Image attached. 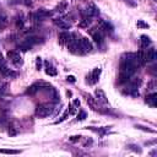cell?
<instances>
[{
	"instance_id": "obj_1",
	"label": "cell",
	"mask_w": 157,
	"mask_h": 157,
	"mask_svg": "<svg viewBox=\"0 0 157 157\" xmlns=\"http://www.w3.org/2000/svg\"><path fill=\"white\" fill-rule=\"evenodd\" d=\"M52 16V11L49 10H46V9H39L37 10L36 13H31L28 15V19L31 22H35V24H38L41 21H44L46 19Z\"/></svg>"
},
{
	"instance_id": "obj_2",
	"label": "cell",
	"mask_w": 157,
	"mask_h": 157,
	"mask_svg": "<svg viewBox=\"0 0 157 157\" xmlns=\"http://www.w3.org/2000/svg\"><path fill=\"white\" fill-rule=\"evenodd\" d=\"M54 112V104L53 103H42L36 107V115L38 118H46Z\"/></svg>"
},
{
	"instance_id": "obj_3",
	"label": "cell",
	"mask_w": 157,
	"mask_h": 157,
	"mask_svg": "<svg viewBox=\"0 0 157 157\" xmlns=\"http://www.w3.org/2000/svg\"><path fill=\"white\" fill-rule=\"evenodd\" d=\"M68 49L70 53L72 54H82V49L80 47V41L77 39V36L75 33H71V37H70V41L68 43Z\"/></svg>"
},
{
	"instance_id": "obj_4",
	"label": "cell",
	"mask_w": 157,
	"mask_h": 157,
	"mask_svg": "<svg viewBox=\"0 0 157 157\" xmlns=\"http://www.w3.org/2000/svg\"><path fill=\"white\" fill-rule=\"evenodd\" d=\"M8 59H9L14 65H16V66L22 65V58H21L20 53L16 52V50H9V52H8Z\"/></svg>"
},
{
	"instance_id": "obj_5",
	"label": "cell",
	"mask_w": 157,
	"mask_h": 157,
	"mask_svg": "<svg viewBox=\"0 0 157 157\" xmlns=\"http://www.w3.org/2000/svg\"><path fill=\"white\" fill-rule=\"evenodd\" d=\"M101 72H102V70H101L100 68L93 69L92 72H91L90 75H87V82H90L91 85L97 84L98 80H100V75H101Z\"/></svg>"
},
{
	"instance_id": "obj_6",
	"label": "cell",
	"mask_w": 157,
	"mask_h": 157,
	"mask_svg": "<svg viewBox=\"0 0 157 157\" xmlns=\"http://www.w3.org/2000/svg\"><path fill=\"white\" fill-rule=\"evenodd\" d=\"M91 36H92L95 43H97L98 46H102L103 44V32L100 28H93L91 31Z\"/></svg>"
},
{
	"instance_id": "obj_7",
	"label": "cell",
	"mask_w": 157,
	"mask_h": 157,
	"mask_svg": "<svg viewBox=\"0 0 157 157\" xmlns=\"http://www.w3.org/2000/svg\"><path fill=\"white\" fill-rule=\"evenodd\" d=\"M84 15H85L86 17H93V16L100 15V10H98V8H97L95 4H90V5L85 9Z\"/></svg>"
},
{
	"instance_id": "obj_8",
	"label": "cell",
	"mask_w": 157,
	"mask_h": 157,
	"mask_svg": "<svg viewBox=\"0 0 157 157\" xmlns=\"http://www.w3.org/2000/svg\"><path fill=\"white\" fill-rule=\"evenodd\" d=\"M53 22H54V25H55V26H58V27H59V28H61V30H68V28H70V27H71V24L69 22V20H68L66 17L54 19V20H53Z\"/></svg>"
},
{
	"instance_id": "obj_9",
	"label": "cell",
	"mask_w": 157,
	"mask_h": 157,
	"mask_svg": "<svg viewBox=\"0 0 157 157\" xmlns=\"http://www.w3.org/2000/svg\"><path fill=\"white\" fill-rule=\"evenodd\" d=\"M95 100H96L98 103H102V104H109L106 93H104L101 89H97V90L95 91Z\"/></svg>"
},
{
	"instance_id": "obj_10",
	"label": "cell",
	"mask_w": 157,
	"mask_h": 157,
	"mask_svg": "<svg viewBox=\"0 0 157 157\" xmlns=\"http://www.w3.org/2000/svg\"><path fill=\"white\" fill-rule=\"evenodd\" d=\"M80 47H81V49H82L84 53H90V52H92V49H93L92 43H91V42L89 41V38H86V37H82V38L80 39Z\"/></svg>"
},
{
	"instance_id": "obj_11",
	"label": "cell",
	"mask_w": 157,
	"mask_h": 157,
	"mask_svg": "<svg viewBox=\"0 0 157 157\" xmlns=\"http://www.w3.org/2000/svg\"><path fill=\"white\" fill-rule=\"evenodd\" d=\"M100 30L103 32V33H112L113 32V26L109 24V22H107V21H104V20H101L100 21Z\"/></svg>"
},
{
	"instance_id": "obj_12",
	"label": "cell",
	"mask_w": 157,
	"mask_h": 157,
	"mask_svg": "<svg viewBox=\"0 0 157 157\" xmlns=\"http://www.w3.org/2000/svg\"><path fill=\"white\" fill-rule=\"evenodd\" d=\"M44 71H46V74L47 75H49V76H55L57 74H58V71H57V69L54 68V65L52 64V63H49L48 60L47 61H44Z\"/></svg>"
},
{
	"instance_id": "obj_13",
	"label": "cell",
	"mask_w": 157,
	"mask_h": 157,
	"mask_svg": "<svg viewBox=\"0 0 157 157\" xmlns=\"http://www.w3.org/2000/svg\"><path fill=\"white\" fill-rule=\"evenodd\" d=\"M124 93H126V95H129V96L136 97V96H139V87H136V86H134V85H131V84L128 82V86H126V89L124 90Z\"/></svg>"
},
{
	"instance_id": "obj_14",
	"label": "cell",
	"mask_w": 157,
	"mask_h": 157,
	"mask_svg": "<svg viewBox=\"0 0 157 157\" xmlns=\"http://www.w3.org/2000/svg\"><path fill=\"white\" fill-rule=\"evenodd\" d=\"M156 58H157V53H156L155 48H150V49H147V52H145V60H146V63L147 61H155Z\"/></svg>"
},
{
	"instance_id": "obj_15",
	"label": "cell",
	"mask_w": 157,
	"mask_h": 157,
	"mask_svg": "<svg viewBox=\"0 0 157 157\" xmlns=\"http://www.w3.org/2000/svg\"><path fill=\"white\" fill-rule=\"evenodd\" d=\"M145 101H146V103H147L148 106H151L152 108H155L156 104H157V93H156V92H152V93L147 95Z\"/></svg>"
},
{
	"instance_id": "obj_16",
	"label": "cell",
	"mask_w": 157,
	"mask_h": 157,
	"mask_svg": "<svg viewBox=\"0 0 157 157\" xmlns=\"http://www.w3.org/2000/svg\"><path fill=\"white\" fill-rule=\"evenodd\" d=\"M84 96L86 97V101H87V103L90 104V107L93 109V111H96V112H98V111H101L100 108H98V106H97V101L91 96V95H87V93H84Z\"/></svg>"
},
{
	"instance_id": "obj_17",
	"label": "cell",
	"mask_w": 157,
	"mask_h": 157,
	"mask_svg": "<svg viewBox=\"0 0 157 157\" xmlns=\"http://www.w3.org/2000/svg\"><path fill=\"white\" fill-rule=\"evenodd\" d=\"M0 74H2L3 76H6V77H13L15 76V72L13 70H10L6 64H3V65H0Z\"/></svg>"
},
{
	"instance_id": "obj_18",
	"label": "cell",
	"mask_w": 157,
	"mask_h": 157,
	"mask_svg": "<svg viewBox=\"0 0 157 157\" xmlns=\"http://www.w3.org/2000/svg\"><path fill=\"white\" fill-rule=\"evenodd\" d=\"M70 37H71V33H68V32H60L58 38H59V43L60 44H68L69 41H70Z\"/></svg>"
},
{
	"instance_id": "obj_19",
	"label": "cell",
	"mask_w": 157,
	"mask_h": 157,
	"mask_svg": "<svg viewBox=\"0 0 157 157\" xmlns=\"http://www.w3.org/2000/svg\"><path fill=\"white\" fill-rule=\"evenodd\" d=\"M38 91H41V81H39V82H36V84H33V85H31V86L26 90V93H27V95H35V93H37Z\"/></svg>"
},
{
	"instance_id": "obj_20",
	"label": "cell",
	"mask_w": 157,
	"mask_h": 157,
	"mask_svg": "<svg viewBox=\"0 0 157 157\" xmlns=\"http://www.w3.org/2000/svg\"><path fill=\"white\" fill-rule=\"evenodd\" d=\"M150 44H151V39H150V37H148V36H146V35H142V36L140 37V47H141L142 49H146Z\"/></svg>"
},
{
	"instance_id": "obj_21",
	"label": "cell",
	"mask_w": 157,
	"mask_h": 157,
	"mask_svg": "<svg viewBox=\"0 0 157 157\" xmlns=\"http://www.w3.org/2000/svg\"><path fill=\"white\" fill-rule=\"evenodd\" d=\"M66 8H68V3H66V2H61L60 4H58V5L55 6L54 11H55V13H59V14H63V13L66 10Z\"/></svg>"
},
{
	"instance_id": "obj_22",
	"label": "cell",
	"mask_w": 157,
	"mask_h": 157,
	"mask_svg": "<svg viewBox=\"0 0 157 157\" xmlns=\"http://www.w3.org/2000/svg\"><path fill=\"white\" fill-rule=\"evenodd\" d=\"M90 25H91V17H86V16L81 22H78V27L80 28H89Z\"/></svg>"
},
{
	"instance_id": "obj_23",
	"label": "cell",
	"mask_w": 157,
	"mask_h": 157,
	"mask_svg": "<svg viewBox=\"0 0 157 157\" xmlns=\"http://www.w3.org/2000/svg\"><path fill=\"white\" fill-rule=\"evenodd\" d=\"M0 153H4V155H19L21 153V151L19 150H9V148H0Z\"/></svg>"
},
{
	"instance_id": "obj_24",
	"label": "cell",
	"mask_w": 157,
	"mask_h": 157,
	"mask_svg": "<svg viewBox=\"0 0 157 157\" xmlns=\"http://www.w3.org/2000/svg\"><path fill=\"white\" fill-rule=\"evenodd\" d=\"M8 26V17L4 15H0V31H3Z\"/></svg>"
},
{
	"instance_id": "obj_25",
	"label": "cell",
	"mask_w": 157,
	"mask_h": 157,
	"mask_svg": "<svg viewBox=\"0 0 157 157\" xmlns=\"http://www.w3.org/2000/svg\"><path fill=\"white\" fill-rule=\"evenodd\" d=\"M32 48V46H30L28 43H26L25 41H22L20 44H19V49L20 50H22V52H27L28 49H31Z\"/></svg>"
},
{
	"instance_id": "obj_26",
	"label": "cell",
	"mask_w": 157,
	"mask_h": 157,
	"mask_svg": "<svg viewBox=\"0 0 157 157\" xmlns=\"http://www.w3.org/2000/svg\"><path fill=\"white\" fill-rule=\"evenodd\" d=\"M16 27L17 28H20V30H22L24 28V26H25V21H24V19L21 17V16H19V17H16Z\"/></svg>"
},
{
	"instance_id": "obj_27",
	"label": "cell",
	"mask_w": 157,
	"mask_h": 157,
	"mask_svg": "<svg viewBox=\"0 0 157 157\" xmlns=\"http://www.w3.org/2000/svg\"><path fill=\"white\" fill-rule=\"evenodd\" d=\"M86 117H87V114H86V112L85 111H80L78 112V114H77V120H85L86 119Z\"/></svg>"
},
{
	"instance_id": "obj_28",
	"label": "cell",
	"mask_w": 157,
	"mask_h": 157,
	"mask_svg": "<svg viewBox=\"0 0 157 157\" xmlns=\"http://www.w3.org/2000/svg\"><path fill=\"white\" fill-rule=\"evenodd\" d=\"M156 89V80L153 78L152 81H150L148 82V85H147V91H153Z\"/></svg>"
},
{
	"instance_id": "obj_29",
	"label": "cell",
	"mask_w": 157,
	"mask_h": 157,
	"mask_svg": "<svg viewBox=\"0 0 157 157\" xmlns=\"http://www.w3.org/2000/svg\"><path fill=\"white\" fill-rule=\"evenodd\" d=\"M136 26H137V28H148V25L145 24L142 20H139L137 24H136Z\"/></svg>"
},
{
	"instance_id": "obj_30",
	"label": "cell",
	"mask_w": 157,
	"mask_h": 157,
	"mask_svg": "<svg viewBox=\"0 0 157 157\" xmlns=\"http://www.w3.org/2000/svg\"><path fill=\"white\" fill-rule=\"evenodd\" d=\"M69 115H70V113H69V111L66 109V112H65V113H64V114L61 115V118H60L59 120H57V122H55V124H58V123H61V122H64V120H65V119H66V118H68Z\"/></svg>"
},
{
	"instance_id": "obj_31",
	"label": "cell",
	"mask_w": 157,
	"mask_h": 157,
	"mask_svg": "<svg viewBox=\"0 0 157 157\" xmlns=\"http://www.w3.org/2000/svg\"><path fill=\"white\" fill-rule=\"evenodd\" d=\"M81 137H82V136H80V135H75V136H70L69 140H70L71 142H77V141L81 140Z\"/></svg>"
},
{
	"instance_id": "obj_32",
	"label": "cell",
	"mask_w": 157,
	"mask_h": 157,
	"mask_svg": "<svg viewBox=\"0 0 157 157\" xmlns=\"http://www.w3.org/2000/svg\"><path fill=\"white\" fill-rule=\"evenodd\" d=\"M8 92V84L0 85V93H6Z\"/></svg>"
},
{
	"instance_id": "obj_33",
	"label": "cell",
	"mask_w": 157,
	"mask_h": 157,
	"mask_svg": "<svg viewBox=\"0 0 157 157\" xmlns=\"http://www.w3.org/2000/svg\"><path fill=\"white\" fill-rule=\"evenodd\" d=\"M41 66H42V59L39 57H37L36 58V68H37V70H41Z\"/></svg>"
},
{
	"instance_id": "obj_34",
	"label": "cell",
	"mask_w": 157,
	"mask_h": 157,
	"mask_svg": "<svg viewBox=\"0 0 157 157\" xmlns=\"http://www.w3.org/2000/svg\"><path fill=\"white\" fill-rule=\"evenodd\" d=\"M136 128H137V129H140V130H144V131L155 133V130H152V129H148V128H146V126H142V125H136Z\"/></svg>"
},
{
	"instance_id": "obj_35",
	"label": "cell",
	"mask_w": 157,
	"mask_h": 157,
	"mask_svg": "<svg viewBox=\"0 0 157 157\" xmlns=\"http://www.w3.org/2000/svg\"><path fill=\"white\" fill-rule=\"evenodd\" d=\"M68 111H69V113H70V114H75V113H76V107H75L74 104H69Z\"/></svg>"
},
{
	"instance_id": "obj_36",
	"label": "cell",
	"mask_w": 157,
	"mask_h": 157,
	"mask_svg": "<svg viewBox=\"0 0 157 157\" xmlns=\"http://www.w3.org/2000/svg\"><path fill=\"white\" fill-rule=\"evenodd\" d=\"M66 81L68 82H76V78H75V76H72V75H69L68 77H66Z\"/></svg>"
},
{
	"instance_id": "obj_37",
	"label": "cell",
	"mask_w": 157,
	"mask_h": 157,
	"mask_svg": "<svg viewBox=\"0 0 157 157\" xmlns=\"http://www.w3.org/2000/svg\"><path fill=\"white\" fill-rule=\"evenodd\" d=\"M9 134H10V135H16V134H17V131L15 130V128H14V126H10V129H9Z\"/></svg>"
},
{
	"instance_id": "obj_38",
	"label": "cell",
	"mask_w": 157,
	"mask_h": 157,
	"mask_svg": "<svg viewBox=\"0 0 157 157\" xmlns=\"http://www.w3.org/2000/svg\"><path fill=\"white\" fill-rule=\"evenodd\" d=\"M21 3L25 4L26 6H31V5H32V2H31V0H21Z\"/></svg>"
},
{
	"instance_id": "obj_39",
	"label": "cell",
	"mask_w": 157,
	"mask_h": 157,
	"mask_svg": "<svg viewBox=\"0 0 157 157\" xmlns=\"http://www.w3.org/2000/svg\"><path fill=\"white\" fill-rule=\"evenodd\" d=\"M3 64H5V59H4L3 54H2V52H0V65H3Z\"/></svg>"
},
{
	"instance_id": "obj_40",
	"label": "cell",
	"mask_w": 157,
	"mask_h": 157,
	"mask_svg": "<svg viewBox=\"0 0 157 157\" xmlns=\"http://www.w3.org/2000/svg\"><path fill=\"white\" fill-rule=\"evenodd\" d=\"M72 104H74L76 108H78V107H80V101H78V100H75V101L72 102Z\"/></svg>"
},
{
	"instance_id": "obj_41",
	"label": "cell",
	"mask_w": 157,
	"mask_h": 157,
	"mask_svg": "<svg viewBox=\"0 0 157 157\" xmlns=\"http://www.w3.org/2000/svg\"><path fill=\"white\" fill-rule=\"evenodd\" d=\"M72 2H75V0H72Z\"/></svg>"
}]
</instances>
